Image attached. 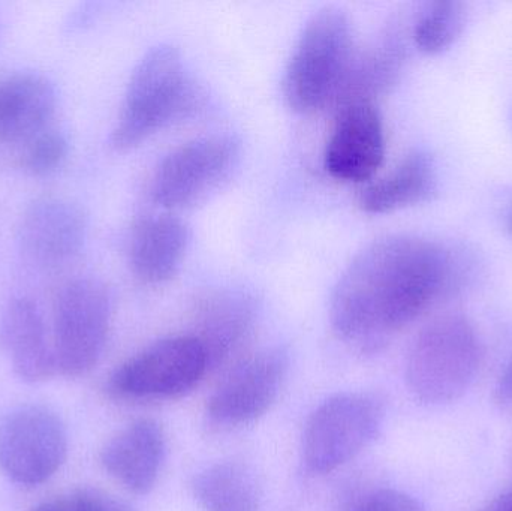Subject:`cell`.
I'll return each instance as SVG.
<instances>
[{"label":"cell","mask_w":512,"mask_h":511,"mask_svg":"<svg viewBox=\"0 0 512 511\" xmlns=\"http://www.w3.org/2000/svg\"><path fill=\"white\" fill-rule=\"evenodd\" d=\"M477 275V257L468 248L411 234L382 237L358 252L334 285L331 326L346 344L376 353Z\"/></svg>","instance_id":"1"},{"label":"cell","mask_w":512,"mask_h":511,"mask_svg":"<svg viewBox=\"0 0 512 511\" xmlns=\"http://www.w3.org/2000/svg\"><path fill=\"white\" fill-rule=\"evenodd\" d=\"M203 101L180 51L174 45H156L132 72L111 132V147L120 152L134 149L156 132L197 113Z\"/></svg>","instance_id":"2"},{"label":"cell","mask_w":512,"mask_h":511,"mask_svg":"<svg viewBox=\"0 0 512 511\" xmlns=\"http://www.w3.org/2000/svg\"><path fill=\"white\" fill-rule=\"evenodd\" d=\"M354 56L348 15L333 6L315 12L303 27L283 74L288 107L301 114L333 107Z\"/></svg>","instance_id":"3"},{"label":"cell","mask_w":512,"mask_h":511,"mask_svg":"<svg viewBox=\"0 0 512 511\" xmlns=\"http://www.w3.org/2000/svg\"><path fill=\"white\" fill-rule=\"evenodd\" d=\"M483 345L463 315H444L427 324L409 348L405 380L409 392L426 405L462 398L477 378Z\"/></svg>","instance_id":"4"},{"label":"cell","mask_w":512,"mask_h":511,"mask_svg":"<svg viewBox=\"0 0 512 511\" xmlns=\"http://www.w3.org/2000/svg\"><path fill=\"white\" fill-rule=\"evenodd\" d=\"M385 413V402L375 393H339L322 402L304 429L306 470L324 476L348 464L378 438Z\"/></svg>","instance_id":"5"},{"label":"cell","mask_w":512,"mask_h":511,"mask_svg":"<svg viewBox=\"0 0 512 511\" xmlns=\"http://www.w3.org/2000/svg\"><path fill=\"white\" fill-rule=\"evenodd\" d=\"M113 317V299L96 278L66 282L54 300L53 350L57 374L66 378L89 374L104 354Z\"/></svg>","instance_id":"6"},{"label":"cell","mask_w":512,"mask_h":511,"mask_svg":"<svg viewBox=\"0 0 512 511\" xmlns=\"http://www.w3.org/2000/svg\"><path fill=\"white\" fill-rule=\"evenodd\" d=\"M207 371L206 351L194 336H171L117 366L105 390L119 401L180 398L191 392Z\"/></svg>","instance_id":"7"},{"label":"cell","mask_w":512,"mask_h":511,"mask_svg":"<svg viewBox=\"0 0 512 511\" xmlns=\"http://www.w3.org/2000/svg\"><path fill=\"white\" fill-rule=\"evenodd\" d=\"M234 135L198 138L171 150L156 167L150 195L165 209H185L221 188L242 158Z\"/></svg>","instance_id":"8"},{"label":"cell","mask_w":512,"mask_h":511,"mask_svg":"<svg viewBox=\"0 0 512 511\" xmlns=\"http://www.w3.org/2000/svg\"><path fill=\"white\" fill-rule=\"evenodd\" d=\"M68 434L44 405L14 408L0 420V470L20 486H38L65 464Z\"/></svg>","instance_id":"9"},{"label":"cell","mask_w":512,"mask_h":511,"mask_svg":"<svg viewBox=\"0 0 512 511\" xmlns=\"http://www.w3.org/2000/svg\"><path fill=\"white\" fill-rule=\"evenodd\" d=\"M288 371L285 347L265 348L246 357L216 387L207 414L216 425L228 428L254 423L276 402Z\"/></svg>","instance_id":"10"},{"label":"cell","mask_w":512,"mask_h":511,"mask_svg":"<svg viewBox=\"0 0 512 511\" xmlns=\"http://www.w3.org/2000/svg\"><path fill=\"white\" fill-rule=\"evenodd\" d=\"M86 239V213L77 203L62 197L33 201L18 228L24 260L41 270L71 263L84 248Z\"/></svg>","instance_id":"11"},{"label":"cell","mask_w":512,"mask_h":511,"mask_svg":"<svg viewBox=\"0 0 512 511\" xmlns=\"http://www.w3.org/2000/svg\"><path fill=\"white\" fill-rule=\"evenodd\" d=\"M384 158V123L378 107L355 102L339 108L325 147V170L343 182L369 183Z\"/></svg>","instance_id":"12"},{"label":"cell","mask_w":512,"mask_h":511,"mask_svg":"<svg viewBox=\"0 0 512 511\" xmlns=\"http://www.w3.org/2000/svg\"><path fill=\"white\" fill-rule=\"evenodd\" d=\"M258 320V303L242 288H215L194 306V338L203 345L209 369L230 362L248 344Z\"/></svg>","instance_id":"13"},{"label":"cell","mask_w":512,"mask_h":511,"mask_svg":"<svg viewBox=\"0 0 512 511\" xmlns=\"http://www.w3.org/2000/svg\"><path fill=\"white\" fill-rule=\"evenodd\" d=\"M0 347L24 383L38 384L57 374L53 342L44 317L27 297H14L0 314Z\"/></svg>","instance_id":"14"},{"label":"cell","mask_w":512,"mask_h":511,"mask_svg":"<svg viewBox=\"0 0 512 511\" xmlns=\"http://www.w3.org/2000/svg\"><path fill=\"white\" fill-rule=\"evenodd\" d=\"M164 458V432L150 419L135 420L117 432L101 452L104 470L135 495L152 492Z\"/></svg>","instance_id":"15"},{"label":"cell","mask_w":512,"mask_h":511,"mask_svg":"<svg viewBox=\"0 0 512 511\" xmlns=\"http://www.w3.org/2000/svg\"><path fill=\"white\" fill-rule=\"evenodd\" d=\"M189 246V228L168 213L138 218L129 233L128 260L138 281L161 285L179 272Z\"/></svg>","instance_id":"16"},{"label":"cell","mask_w":512,"mask_h":511,"mask_svg":"<svg viewBox=\"0 0 512 511\" xmlns=\"http://www.w3.org/2000/svg\"><path fill=\"white\" fill-rule=\"evenodd\" d=\"M54 84L38 72H17L0 80V141L29 143L48 128L56 111Z\"/></svg>","instance_id":"17"},{"label":"cell","mask_w":512,"mask_h":511,"mask_svg":"<svg viewBox=\"0 0 512 511\" xmlns=\"http://www.w3.org/2000/svg\"><path fill=\"white\" fill-rule=\"evenodd\" d=\"M438 185L433 156L426 150H412L387 176L367 183L358 204L367 213H390L432 200Z\"/></svg>","instance_id":"18"},{"label":"cell","mask_w":512,"mask_h":511,"mask_svg":"<svg viewBox=\"0 0 512 511\" xmlns=\"http://www.w3.org/2000/svg\"><path fill=\"white\" fill-rule=\"evenodd\" d=\"M403 56L402 42L391 33L364 53L355 54L345 83L334 102V110L355 102L375 104V98L396 83Z\"/></svg>","instance_id":"19"},{"label":"cell","mask_w":512,"mask_h":511,"mask_svg":"<svg viewBox=\"0 0 512 511\" xmlns=\"http://www.w3.org/2000/svg\"><path fill=\"white\" fill-rule=\"evenodd\" d=\"M192 491L204 511H259L261 492L254 473L239 462H218L192 480Z\"/></svg>","instance_id":"20"},{"label":"cell","mask_w":512,"mask_h":511,"mask_svg":"<svg viewBox=\"0 0 512 511\" xmlns=\"http://www.w3.org/2000/svg\"><path fill=\"white\" fill-rule=\"evenodd\" d=\"M466 26L465 3L441 0L432 3L415 21V45L426 54L444 53L451 47Z\"/></svg>","instance_id":"21"},{"label":"cell","mask_w":512,"mask_h":511,"mask_svg":"<svg viewBox=\"0 0 512 511\" xmlns=\"http://www.w3.org/2000/svg\"><path fill=\"white\" fill-rule=\"evenodd\" d=\"M68 155V137L62 131L47 128L27 144L23 168L35 177L51 176L63 167Z\"/></svg>","instance_id":"22"},{"label":"cell","mask_w":512,"mask_h":511,"mask_svg":"<svg viewBox=\"0 0 512 511\" xmlns=\"http://www.w3.org/2000/svg\"><path fill=\"white\" fill-rule=\"evenodd\" d=\"M352 511H427L426 507L406 492L381 489L361 500Z\"/></svg>","instance_id":"23"},{"label":"cell","mask_w":512,"mask_h":511,"mask_svg":"<svg viewBox=\"0 0 512 511\" xmlns=\"http://www.w3.org/2000/svg\"><path fill=\"white\" fill-rule=\"evenodd\" d=\"M77 511H135L125 501L96 488H80L69 492Z\"/></svg>","instance_id":"24"},{"label":"cell","mask_w":512,"mask_h":511,"mask_svg":"<svg viewBox=\"0 0 512 511\" xmlns=\"http://www.w3.org/2000/svg\"><path fill=\"white\" fill-rule=\"evenodd\" d=\"M495 401L499 407L512 408V357L499 375L495 387Z\"/></svg>","instance_id":"25"},{"label":"cell","mask_w":512,"mask_h":511,"mask_svg":"<svg viewBox=\"0 0 512 511\" xmlns=\"http://www.w3.org/2000/svg\"><path fill=\"white\" fill-rule=\"evenodd\" d=\"M30 511H77L75 510L74 503H72L69 494L62 495V497L53 498V500L42 501L36 504Z\"/></svg>","instance_id":"26"},{"label":"cell","mask_w":512,"mask_h":511,"mask_svg":"<svg viewBox=\"0 0 512 511\" xmlns=\"http://www.w3.org/2000/svg\"><path fill=\"white\" fill-rule=\"evenodd\" d=\"M481 511H512V489L499 495Z\"/></svg>","instance_id":"27"},{"label":"cell","mask_w":512,"mask_h":511,"mask_svg":"<svg viewBox=\"0 0 512 511\" xmlns=\"http://www.w3.org/2000/svg\"><path fill=\"white\" fill-rule=\"evenodd\" d=\"M508 231L512 234V212L511 215L508 216V222H507Z\"/></svg>","instance_id":"28"}]
</instances>
